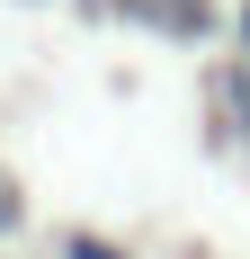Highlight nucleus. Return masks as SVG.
Wrapping results in <instances>:
<instances>
[{
    "label": "nucleus",
    "instance_id": "nucleus-2",
    "mask_svg": "<svg viewBox=\"0 0 250 259\" xmlns=\"http://www.w3.org/2000/svg\"><path fill=\"white\" fill-rule=\"evenodd\" d=\"M18 224H27V197H18V188H9V179H0V241L18 233Z\"/></svg>",
    "mask_w": 250,
    "mask_h": 259
},
{
    "label": "nucleus",
    "instance_id": "nucleus-1",
    "mask_svg": "<svg viewBox=\"0 0 250 259\" xmlns=\"http://www.w3.org/2000/svg\"><path fill=\"white\" fill-rule=\"evenodd\" d=\"M63 259H125L116 241H99V233H63Z\"/></svg>",
    "mask_w": 250,
    "mask_h": 259
},
{
    "label": "nucleus",
    "instance_id": "nucleus-3",
    "mask_svg": "<svg viewBox=\"0 0 250 259\" xmlns=\"http://www.w3.org/2000/svg\"><path fill=\"white\" fill-rule=\"evenodd\" d=\"M241 45H250V0H241Z\"/></svg>",
    "mask_w": 250,
    "mask_h": 259
}]
</instances>
